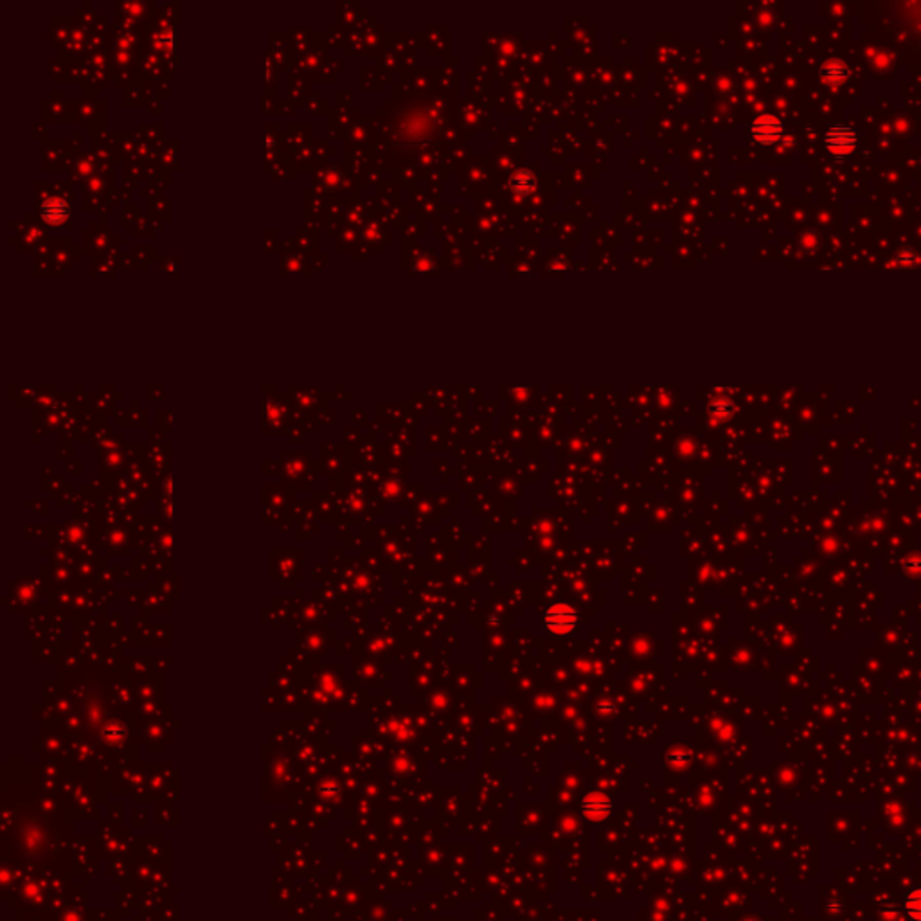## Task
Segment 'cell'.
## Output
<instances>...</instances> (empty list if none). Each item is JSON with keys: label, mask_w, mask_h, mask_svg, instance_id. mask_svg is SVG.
Wrapping results in <instances>:
<instances>
[{"label": "cell", "mask_w": 921, "mask_h": 921, "mask_svg": "<svg viewBox=\"0 0 921 921\" xmlns=\"http://www.w3.org/2000/svg\"><path fill=\"white\" fill-rule=\"evenodd\" d=\"M824 146L835 159H845V157L853 155L858 146V132L853 126L838 123V125L830 126L824 135Z\"/></svg>", "instance_id": "6da1fadb"}, {"label": "cell", "mask_w": 921, "mask_h": 921, "mask_svg": "<svg viewBox=\"0 0 921 921\" xmlns=\"http://www.w3.org/2000/svg\"><path fill=\"white\" fill-rule=\"evenodd\" d=\"M785 133V126L777 118L770 114L758 115L751 125L747 126L749 139L759 146H774L781 140Z\"/></svg>", "instance_id": "7a4b0ae2"}, {"label": "cell", "mask_w": 921, "mask_h": 921, "mask_svg": "<svg viewBox=\"0 0 921 921\" xmlns=\"http://www.w3.org/2000/svg\"><path fill=\"white\" fill-rule=\"evenodd\" d=\"M614 799L603 792H590L581 801V813L590 823H601L614 811Z\"/></svg>", "instance_id": "3957f363"}, {"label": "cell", "mask_w": 921, "mask_h": 921, "mask_svg": "<svg viewBox=\"0 0 921 921\" xmlns=\"http://www.w3.org/2000/svg\"><path fill=\"white\" fill-rule=\"evenodd\" d=\"M578 615L567 605H554L546 614V628L553 633H567L576 626Z\"/></svg>", "instance_id": "277c9868"}, {"label": "cell", "mask_w": 921, "mask_h": 921, "mask_svg": "<svg viewBox=\"0 0 921 921\" xmlns=\"http://www.w3.org/2000/svg\"><path fill=\"white\" fill-rule=\"evenodd\" d=\"M849 74H851V71H849V67L842 60H828L819 68L821 81L826 85H831V87L844 83L849 78Z\"/></svg>", "instance_id": "5b68a950"}, {"label": "cell", "mask_w": 921, "mask_h": 921, "mask_svg": "<svg viewBox=\"0 0 921 921\" xmlns=\"http://www.w3.org/2000/svg\"><path fill=\"white\" fill-rule=\"evenodd\" d=\"M536 184H538L536 175L529 170H516L509 177V189L520 197H529V194L535 193Z\"/></svg>", "instance_id": "8992f818"}, {"label": "cell", "mask_w": 921, "mask_h": 921, "mask_svg": "<svg viewBox=\"0 0 921 921\" xmlns=\"http://www.w3.org/2000/svg\"><path fill=\"white\" fill-rule=\"evenodd\" d=\"M71 214V205L63 198H49L46 205H42V218H46L49 224L61 225Z\"/></svg>", "instance_id": "52a82bcc"}, {"label": "cell", "mask_w": 921, "mask_h": 921, "mask_svg": "<svg viewBox=\"0 0 921 921\" xmlns=\"http://www.w3.org/2000/svg\"><path fill=\"white\" fill-rule=\"evenodd\" d=\"M903 909L912 921H921V888L912 889L903 898Z\"/></svg>", "instance_id": "ba28073f"}, {"label": "cell", "mask_w": 921, "mask_h": 921, "mask_svg": "<svg viewBox=\"0 0 921 921\" xmlns=\"http://www.w3.org/2000/svg\"><path fill=\"white\" fill-rule=\"evenodd\" d=\"M917 261H920V258H917V254L912 251V249H903V251H900L895 258L896 265L903 266V269H912V266L917 265Z\"/></svg>", "instance_id": "9c48e42d"}, {"label": "cell", "mask_w": 921, "mask_h": 921, "mask_svg": "<svg viewBox=\"0 0 921 921\" xmlns=\"http://www.w3.org/2000/svg\"><path fill=\"white\" fill-rule=\"evenodd\" d=\"M882 916L885 917V920H888V921H893V920L898 921V917H900V916H898V910H896V909H883V910H882Z\"/></svg>", "instance_id": "30bf717a"}]
</instances>
